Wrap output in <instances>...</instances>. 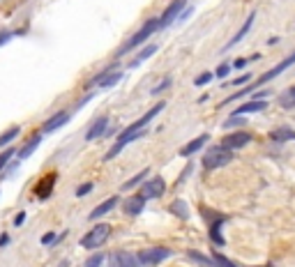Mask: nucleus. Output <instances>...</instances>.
<instances>
[{
    "instance_id": "f257e3e1",
    "label": "nucleus",
    "mask_w": 295,
    "mask_h": 267,
    "mask_svg": "<svg viewBox=\"0 0 295 267\" xmlns=\"http://www.w3.org/2000/svg\"><path fill=\"white\" fill-rule=\"evenodd\" d=\"M164 106H166L164 102H157V104L152 106V109L148 111V113H143L139 120H134V122H132L129 127H127L125 131H122L120 136L115 139V145L109 150V152H106V157H104L106 161H111L113 157H118V154L122 152V148H125V145H129L132 141H136V139H141V136H145V134H148V131H145V124H150L152 120H155L157 115H159L161 111H164Z\"/></svg>"
},
{
    "instance_id": "f03ea898",
    "label": "nucleus",
    "mask_w": 295,
    "mask_h": 267,
    "mask_svg": "<svg viewBox=\"0 0 295 267\" xmlns=\"http://www.w3.org/2000/svg\"><path fill=\"white\" fill-rule=\"evenodd\" d=\"M157 30H159V21H157V19H148L143 25H141L139 30H136L134 35H132L129 40H127L125 44H122L120 49H118V55H127V53H129V51L139 49L141 44H145V42H148L152 35H155Z\"/></svg>"
},
{
    "instance_id": "7ed1b4c3",
    "label": "nucleus",
    "mask_w": 295,
    "mask_h": 267,
    "mask_svg": "<svg viewBox=\"0 0 295 267\" xmlns=\"http://www.w3.org/2000/svg\"><path fill=\"white\" fill-rule=\"evenodd\" d=\"M109 235H111L109 223H97V226H92L90 230L81 238V247L83 249H100L102 244L109 240Z\"/></svg>"
},
{
    "instance_id": "20e7f679",
    "label": "nucleus",
    "mask_w": 295,
    "mask_h": 267,
    "mask_svg": "<svg viewBox=\"0 0 295 267\" xmlns=\"http://www.w3.org/2000/svg\"><path fill=\"white\" fill-rule=\"evenodd\" d=\"M231 159H233V152L221 148V145H217V148H210L203 154V169H208V171L221 169V166H226Z\"/></svg>"
},
{
    "instance_id": "39448f33",
    "label": "nucleus",
    "mask_w": 295,
    "mask_h": 267,
    "mask_svg": "<svg viewBox=\"0 0 295 267\" xmlns=\"http://www.w3.org/2000/svg\"><path fill=\"white\" fill-rule=\"evenodd\" d=\"M171 256L169 249L164 247H150V249H143V251H139V262L141 265H159V262H164L166 258Z\"/></svg>"
},
{
    "instance_id": "423d86ee",
    "label": "nucleus",
    "mask_w": 295,
    "mask_h": 267,
    "mask_svg": "<svg viewBox=\"0 0 295 267\" xmlns=\"http://www.w3.org/2000/svg\"><path fill=\"white\" fill-rule=\"evenodd\" d=\"M164 189H166L164 180H161L159 175H155V178H150L148 182L141 184V196H143L145 201H152V198H159L161 193H164Z\"/></svg>"
},
{
    "instance_id": "0eeeda50",
    "label": "nucleus",
    "mask_w": 295,
    "mask_h": 267,
    "mask_svg": "<svg viewBox=\"0 0 295 267\" xmlns=\"http://www.w3.org/2000/svg\"><path fill=\"white\" fill-rule=\"evenodd\" d=\"M185 5H187V0H173V3H171V5L166 7L164 14H161V19H157V21H159V28H166V25L173 23V21L182 14Z\"/></svg>"
},
{
    "instance_id": "6e6552de",
    "label": "nucleus",
    "mask_w": 295,
    "mask_h": 267,
    "mask_svg": "<svg viewBox=\"0 0 295 267\" xmlns=\"http://www.w3.org/2000/svg\"><path fill=\"white\" fill-rule=\"evenodd\" d=\"M109 265L111 267H141V262H139V258L134 256V253H129V251H113L109 256Z\"/></svg>"
},
{
    "instance_id": "1a4fd4ad",
    "label": "nucleus",
    "mask_w": 295,
    "mask_h": 267,
    "mask_svg": "<svg viewBox=\"0 0 295 267\" xmlns=\"http://www.w3.org/2000/svg\"><path fill=\"white\" fill-rule=\"evenodd\" d=\"M249 141H251L249 134L235 131V134H228V136H224V141H221V148H226V150H240V148H245Z\"/></svg>"
},
{
    "instance_id": "9d476101",
    "label": "nucleus",
    "mask_w": 295,
    "mask_h": 267,
    "mask_svg": "<svg viewBox=\"0 0 295 267\" xmlns=\"http://www.w3.org/2000/svg\"><path fill=\"white\" fill-rule=\"evenodd\" d=\"M293 64H295V53H290L288 58H286V60H281V62L277 64V67H272L270 72H265V74H263V76H260V79H258V83H256V85H260V83H268V81H270V79H275V76H279L281 72H286V70H288V67H293ZM256 85H254V88H256Z\"/></svg>"
},
{
    "instance_id": "9b49d317",
    "label": "nucleus",
    "mask_w": 295,
    "mask_h": 267,
    "mask_svg": "<svg viewBox=\"0 0 295 267\" xmlns=\"http://www.w3.org/2000/svg\"><path fill=\"white\" fill-rule=\"evenodd\" d=\"M67 122H70V113H67V111H60V113H55L53 118H49L44 124H42V134H53L60 127H65Z\"/></svg>"
},
{
    "instance_id": "f8f14e48",
    "label": "nucleus",
    "mask_w": 295,
    "mask_h": 267,
    "mask_svg": "<svg viewBox=\"0 0 295 267\" xmlns=\"http://www.w3.org/2000/svg\"><path fill=\"white\" fill-rule=\"evenodd\" d=\"M106 127H109V118L106 115H100L97 120H92V124L88 127V134H85V141L100 139L102 134H106Z\"/></svg>"
},
{
    "instance_id": "ddd939ff",
    "label": "nucleus",
    "mask_w": 295,
    "mask_h": 267,
    "mask_svg": "<svg viewBox=\"0 0 295 267\" xmlns=\"http://www.w3.org/2000/svg\"><path fill=\"white\" fill-rule=\"evenodd\" d=\"M145 208V198L141 196V193H136V196H129L125 201V212L132 214V217H136V214H141Z\"/></svg>"
},
{
    "instance_id": "4468645a",
    "label": "nucleus",
    "mask_w": 295,
    "mask_h": 267,
    "mask_svg": "<svg viewBox=\"0 0 295 267\" xmlns=\"http://www.w3.org/2000/svg\"><path fill=\"white\" fill-rule=\"evenodd\" d=\"M208 141H210V136H208V134H201L199 139L189 141V143H187L185 148L180 150V154H182V157H191V154H194V152H199V150H203V145L208 143Z\"/></svg>"
},
{
    "instance_id": "2eb2a0df",
    "label": "nucleus",
    "mask_w": 295,
    "mask_h": 267,
    "mask_svg": "<svg viewBox=\"0 0 295 267\" xmlns=\"http://www.w3.org/2000/svg\"><path fill=\"white\" fill-rule=\"evenodd\" d=\"M115 205H118V196H111V198H106L104 203H102V205H97V208L92 210L90 214H88V219H90V221H92V219H100V217H104V214H109L111 210L115 208Z\"/></svg>"
},
{
    "instance_id": "dca6fc26",
    "label": "nucleus",
    "mask_w": 295,
    "mask_h": 267,
    "mask_svg": "<svg viewBox=\"0 0 295 267\" xmlns=\"http://www.w3.org/2000/svg\"><path fill=\"white\" fill-rule=\"evenodd\" d=\"M268 109V104H265L263 99H254V102H247V104H242L240 109L235 111L233 115H245V113H258V111H265Z\"/></svg>"
},
{
    "instance_id": "f3484780",
    "label": "nucleus",
    "mask_w": 295,
    "mask_h": 267,
    "mask_svg": "<svg viewBox=\"0 0 295 267\" xmlns=\"http://www.w3.org/2000/svg\"><path fill=\"white\" fill-rule=\"evenodd\" d=\"M254 19H256V14H254V12H251V14H249V19H247V21H245V25H242V28H240V30H238V32H235V37H233V40H231V42H228V44H226V46H224V51H228V49H231V46H235V44H238V42H240V40H242V37H245V35H247V32H249V30H251V23H254Z\"/></svg>"
},
{
    "instance_id": "a211bd4d",
    "label": "nucleus",
    "mask_w": 295,
    "mask_h": 267,
    "mask_svg": "<svg viewBox=\"0 0 295 267\" xmlns=\"http://www.w3.org/2000/svg\"><path fill=\"white\" fill-rule=\"evenodd\" d=\"M40 143H42V136H32V139L28 141V143L23 145V148L16 150V157H19V159H28L37 148H40Z\"/></svg>"
},
{
    "instance_id": "6ab92c4d",
    "label": "nucleus",
    "mask_w": 295,
    "mask_h": 267,
    "mask_svg": "<svg viewBox=\"0 0 295 267\" xmlns=\"http://www.w3.org/2000/svg\"><path fill=\"white\" fill-rule=\"evenodd\" d=\"M157 53V46L155 44H150V46H143V49L139 51V53H136V58L132 60L129 62V67H139L141 62H143V60H148V58H152V55Z\"/></svg>"
},
{
    "instance_id": "aec40b11",
    "label": "nucleus",
    "mask_w": 295,
    "mask_h": 267,
    "mask_svg": "<svg viewBox=\"0 0 295 267\" xmlns=\"http://www.w3.org/2000/svg\"><path fill=\"white\" fill-rule=\"evenodd\" d=\"M221 223H224V217L210 223V238H212V242H215V244L224 247V238H221Z\"/></svg>"
},
{
    "instance_id": "412c9836",
    "label": "nucleus",
    "mask_w": 295,
    "mask_h": 267,
    "mask_svg": "<svg viewBox=\"0 0 295 267\" xmlns=\"http://www.w3.org/2000/svg\"><path fill=\"white\" fill-rule=\"evenodd\" d=\"M145 178H148V169H143V171H141V173H139V175H134V178H132V180H127V182H125V184H122V191H129V189L139 187V184H141V182H143V180H145Z\"/></svg>"
},
{
    "instance_id": "4be33fe9",
    "label": "nucleus",
    "mask_w": 295,
    "mask_h": 267,
    "mask_svg": "<svg viewBox=\"0 0 295 267\" xmlns=\"http://www.w3.org/2000/svg\"><path fill=\"white\" fill-rule=\"evenodd\" d=\"M19 134H21V127H10L5 134H0V148H5L7 143H12Z\"/></svg>"
},
{
    "instance_id": "5701e85b",
    "label": "nucleus",
    "mask_w": 295,
    "mask_h": 267,
    "mask_svg": "<svg viewBox=\"0 0 295 267\" xmlns=\"http://www.w3.org/2000/svg\"><path fill=\"white\" fill-rule=\"evenodd\" d=\"M171 212L178 214L180 219H187V217H189V210H187V203H185V201H173V203H171Z\"/></svg>"
},
{
    "instance_id": "b1692460",
    "label": "nucleus",
    "mask_w": 295,
    "mask_h": 267,
    "mask_svg": "<svg viewBox=\"0 0 295 267\" xmlns=\"http://www.w3.org/2000/svg\"><path fill=\"white\" fill-rule=\"evenodd\" d=\"M279 104L284 106V109H293V106H295V85H293V88H290V90H286L284 94H281Z\"/></svg>"
},
{
    "instance_id": "393cba45",
    "label": "nucleus",
    "mask_w": 295,
    "mask_h": 267,
    "mask_svg": "<svg viewBox=\"0 0 295 267\" xmlns=\"http://www.w3.org/2000/svg\"><path fill=\"white\" fill-rule=\"evenodd\" d=\"M55 180H58V175H55V173H51L49 178L44 180V182H42V184H37V189H42V191H40V196H42V198H46V196H49V191H51L49 187L55 182ZM37 189H35V191H37Z\"/></svg>"
},
{
    "instance_id": "a878e982",
    "label": "nucleus",
    "mask_w": 295,
    "mask_h": 267,
    "mask_svg": "<svg viewBox=\"0 0 295 267\" xmlns=\"http://www.w3.org/2000/svg\"><path fill=\"white\" fill-rule=\"evenodd\" d=\"M272 139L275 141H295V131L293 129H277V131H272Z\"/></svg>"
},
{
    "instance_id": "bb28decb",
    "label": "nucleus",
    "mask_w": 295,
    "mask_h": 267,
    "mask_svg": "<svg viewBox=\"0 0 295 267\" xmlns=\"http://www.w3.org/2000/svg\"><path fill=\"white\" fill-rule=\"evenodd\" d=\"M120 79H122V72H113V74L109 72V74H106L104 79H102V83H100V85H102V88H111V85H115Z\"/></svg>"
},
{
    "instance_id": "cd10ccee",
    "label": "nucleus",
    "mask_w": 295,
    "mask_h": 267,
    "mask_svg": "<svg viewBox=\"0 0 295 267\" xmlns=\"http://www.w3.org/2000/svg\"><path fill=\"white\" fill-rule=\"evenodd\" d=\"M189 258H191V260H196V262H199V265H208V267H217V265H215V260H212V258L203 256V253H199V251H189Z\"/></svg>"
},
{
    "instance_id": "c85d7f7f",
    "label": "nucleus",
    "mask_w": 295,
    "mask_h": 267,
    "mask_svg": "<svg viewBox=\"0 0 295 267\" xmlns=\"http://www.w3.org/2000/svg\"><path fill=\"white\" fill-rule=\"evenodd\" d=\"M212 260H215V265H217V267H238L235 262H231L228 258L221 256V253H215V256H212Z\"/></svg>"
},
{
    "instance_id": "c756f323",
    "label": "nucleus",
    "mask_w": 295,
    "mask_h": 267,
    "mask_svg": "<svg viewBox=\"0 0 295 267\" xmlns=\"http://www.w3.org/2000/svg\"><path fill=\"white\" fill-rule=\"evenodd\" d=\"M102 262H104V256H102V253H95V256H90L85 260V267H102Z\"/></svg>"
},
{
    "instance_id": "7c9ffc66",
    "label": "nucleus",
    "mask_w": 295,
    "mask_h": 267,
    "mask_svg": "<svg viewBox=\"0 0 295 267\" xmlns=\"http://www.w3.org/2000/svg\"><path fill=\"white\" fill-rule=\"evenodd\" d=\"M242 124H245V118H240V115H233V118H228L224 122V127L231 129V127H242Z\"/></svg>"
},
{
    "instance_id": "2f4dec72",
    "label": "nucleus",
    "mask_w": 295,
    "mask_h": 267,
    "mask_svg": "<svg viewBox=\"0 0 295 267\" xmlns=\"http://www.w3.org/2000/svg\"><path fill=\"white\" fill-rule=\"evenodd\" d=\"M92 189H95V184H92V182H85V184H81V187L76 189V196L83 198V196H88V193H90Z\"/></svg>"
},
{
    "instance_id": "473e14b6",
    "label": "nucleus",
    "mask_w": 295,
    "mask_h": 267,
    "mask_svg": "<svg viewBox=\"0 0 295 267\" xmlns=\"http://www.w3.org/2000/svg\"><path fill=\"white\" fill-rule=\"evenodd\" d=\"M14 152H16V150H5V152L0 154V171H3V169L7 166V161H10V159L14 157Z\"/></svg>"
},
{
    "instance_id": "72a5a7b5",
    "label": "nucleus",
    "mask_w": 295,
    "mask_h": 267,
    "mask_svg": "<svg viewBox=\"0 0 295 267\" xmlns=\"http://www.w3.org/2000/svg\"><path fill=\"white\" fill-rule=\"evenodd\" d=\"M58 240H60V235H55V232H46L44 238H42V244H44V247H51V244L58 242Z\"/></svg>"
},
{
    "instance_id": "f704fd0d",
    "label": "nucleus",
    "mask_w": 295,
    "mask_h": 267,
    "mask_svg": "<svg viewBox=\"0 0 295 267\" xmlns=\"http://www.w3.org/2000/svg\"><path fill=\"white\" fill-rule=\"evenodd\" d=\"M210 81H212V74H210V72H203V74H201L199 79L194 81V83L196 85H205V83H210Z\"/></svg>"
},
{
    "instance_id": "c9c22d12",
    "label": "nucleus",
    "mask_w": 295,
    "mask_h": 267,
    "mask_svg": "<svg viewBox=\"0 0 295 267\" xmlns=\"http://www.w3.org/2000/svg\"><path fill=\"white\" fill-rule=\"evenodd\" d=\"M169 85H171V79H164V81H161L159 85H155V88H152L150 92H152V94H159L161 90H166V88H169Z\"/></svg>"
},
{
    "instance_id": "e433bc0d",
    "label": "nucleus",
    "mask_w": 295,
    "mask_h": 267,
    "mask_svg": "<svg viewBox=\"0 0 295 267\" xmlns=\"http://www.w3.org/2000/svg\"><path fill=\"white\" fill-rule=\"evenodd\" d=\"M12 37H14V32H12V30H5V32H0V46H5L7 42L12 40Z\"/></svg>"
},
{
    "instance_id": "4c0bfd02",
    "label": "nucleus",
    "mask_w": 295,
    "mask_h": 267,
    "mask_svg": "<svg viewBox=\"0 0 295 267\" xmlns=\"http://www.w3.org/2000/svg\"><path fill=\"white\" fill-rule=\"evenodd\" d=\"M228 72H231L228 64H219V70H217V76H219V79H224V76H228Z\"/></svg>"
},
{
    "instance_id": "58836bf2",
    "label": "nucleus",
    "mask_w": 295,
    "mask_h": 267,
    "mask_svg": "<svg viewBox=\"0 0 295 267\" xmlns=\"http://www.w3.org/2000/svg\"><path fill=\"white\" fill-rule=\"evenodd\" d=\"M249 79H251V76H249V74H242V76H240V79H235V81H233V83H235V85H242V83H247V81H249Z\"/></svg>"
},
{
    "instance_id": "ea45409f",
    "label": "nucleus",
    "mask_w": 295,
    "mask_h": 267,
    "mask_svg": "<svg viewBox=\"0 0 295 267\" xmlns=\"http://www.w3.org/2000/svg\"><path fill=\"white\" fill-rule=\"evenodd\" d=\"M23 221H25V212L16 214V219H14V226H16V228H19V226H21V223H23Z\"/></svg>"
},
{
    "instance_id": "a19ab883",
    "label": "nucleus",
    "mask_w": 295,
    "mask_h": 267,
    "mask_svg": "<svg viewBox=\"0 0 295 267\" xmlns=\"http://www.w3.org/2000/svg\"><path fill=\"white\" fill-rule=\"evenodd\" d=\"M245 64H247V60H245V58H238V60H235V67H238V70H242Z\"/></svg>"
},
{
    "instance_id": "79ce46f5",
    "label": "nucleus",
    "mask_w": 295,
    "mask_h": 267,
    "mask_svg": "<svg viewBox=\"0 0 295 267\" xmlns=\"http://www.w3.org/2000/svg\"><path fill=\"white\" fill-rule=\"evenodd\" d=\"M7 242H10V235H0V247H7Z\"/></svg>"
}]
</instances>
